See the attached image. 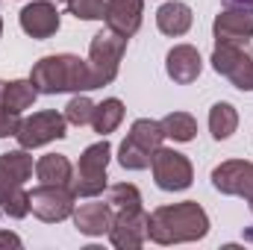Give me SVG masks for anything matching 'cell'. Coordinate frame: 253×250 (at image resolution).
Masks as SVG:
<instances>
[{"label": "cell", "instance_id": "9", "mask_svg": "<svg viewBox=\"0 0 253 250\" xmlns=\"http://www.w3.org/2000/svg\"><path fill=\"white\" fill-rule=\"evenodd\" d=\"M212 186L224 194H242L248 197L253 212V162L245 159H233V162H224L212 171Z\"/></svg>", "mask_w": 253, "mask_h": 250}, {"label": "cell", "instance_id": "14", "mask_svg": "<svg viewBox=\"0 0 253 250\" xmlns=\"http://www.w3.org/2000/svg\"><path fill=\"white\" fill-rule=\"evenodd\" d=\"M200 53L191 47V44H177L171 53H168V59H165V71H168V77L174 80V83H180V85H189L194 83L197 77H200Z\"/></svg>", "mask_w": 253, "mask_h": 250}, {"label": "cell", "instance_id": "13", "mask_svg": "<svg viewBox=\"0 0 253 250\" xmlns=\"http://www.w3.org/2000/svg\"><path fill=\"white\" fill-rule=\"evenodd\" d=\"M141 0H106V27L118 36L129 39L138 27H141Z\"/></svg>", "mask_w": 253, "mask_h": 250}, {"label": "cell", "instance_id": "4", "mask_svg": "<svg viewBox=\"0 0 253 250\" xmlns=\"http://www.w3.org/2000/svg\"><path fill=\"white\" fill-rule=\"evenodd\" d=\"M212 65L218 74H224L236 88L253 91V50L248 44H236V42H218Z\"/></svg>", "mask_w": 253, "mask_h": 250}, {"label": "cell", "instance_id": "12", "mask_svg": "<svg viewBox=\"0 0 253 250\" xmlns=\"http://www.w3.org/2000/svg\"><path fill=\"white\" fill-rule=\"evenodd\" d=\"M21 27L33 39H50L59 30V12L50 0H36L21 9Z\"/></svg>", "mask_w": 253, "mask_h": 250}, {"label": "cell", "instance_id": "32", "mask_svg": "<svg viewBox=\"0 0 253 250\" xmlns=\"http://www.w3.org/2000/svg\"><path fill=\"white\" fill-rule=\"evenodd\" d=\"M3 91H6V83L0 80V109H6V106H3Z\"/></svg>", "mask_w": 253, "mask_h": 250}, {"label": "cell", "instance_id": "22", "mask_svg": "<svg viewBox=\"0 0 253 250\" xmlns=\"http://www.w3.org/2000/svg\"><path fill=\"white\" fill-rule=\"evenodd\" d=\"M236 126H239V115H236V109H233L230 103H215V106L209 109V129H212V138L224 141V138H230V135L236 132Z\"/></svg>", "mask_w": 253, "mask_h": 250}, {"label": "cell", "instance_id": "8", "mask_svg": "<svg viewBox=\"0 0 253 250\" xmlns=\"http://www.w3.org/2000/svg\"><path fill=\"white\" fill-rule=\"evenodd\" d=\"M74 197L77 194L71 188L42 183V186L30 194V209L42 221H62V218H68L74 212Z\"/></svg>", "mask_w": 253, "mask_h": 250}, {"label": "cell", "instance_id": "23", "mask_svg": "<svg viewBox=\"0 0 253 250\" xmlns=\"http://www.w3.org/2000/svg\"><path fill=\"white\" fill-rule=\"evenodd\" d=\"M124 121V103L118 97H109L103 100L100 106H94V115H91V126L103 135V132H112L115 126Z\"/></svg>", "mask_w": 253, "mask_h": 250}, {"label": "cell", "instance_id": "25", "mask_svg": "<svg viewBox=\"0 0 253 250\" xmlns=\"http://www.w3.org/2000/svg\"><path fill=\"white\" fill-rule=\"evenodd\" d=\"M106 200H109V206L112 209H141V194H138V188L129 186V183H118V186L109 188V194H106Z\"/></svg>", "mask_w": 253, "mask_h": 250}, {"label": "cell", "instance_id": "20", "mask_svg": "<svg viewBox=\"0 0 253 250\" xmlns=\"http://www.w3.org/2000/svg\"><path fill=\"white\" fill-rule=\"evenodd\" d=\"M129 141H135L141 150H147V153H156L159 147H162V138H165V129L159 121H150V118H138L132 129H129V135H126Z\"/></svg>", "mask_w": 253, "mask_h": 250}, {"label": "cell", "instance_id": "30", "mask_svg": "<svg viewBox=\"0 0 253 250\" xmlns=\"http://www.w3.org/2000/svg\"><path fill=\"white\" fill-rule=\"evenodd\" d=\"M3 245H15V248H18V245H21V239H18V236H12V233H0V248H3Z\"/></svg>", "mask_w": 253, "mask_h": 250}, {"label": "cell", "instance_id": "28", "mask_svg": "<svg viewBox=\"0 0 253 250\" xmlns=\"http://www.w3.org/2000/svg\"><path fill=\"white\" fill-rule=\"evenodd\" d=\"M68 9L83 21H97L106 15V0H68Z\"/></svg>", "mask_w": 253, "mask_h": 250}, {"label": "cell", "instance_id": "2", "mask_svg": "<svg viewBox=\"0 0 253 250\" xmlns=\"http://www.w3.org/2000/svg\"><path fill=\"white\" fill-rule=\"evenodd\" d=\"M209 233V218L197 203H174L162 206L150 215L147 221V236L159 245H174V242H194Z\"/></svg>", "mask_w": 253, "mask_h": 250}, {"label": "cell", "instance_id": "16", "mask_svg": "<svg viewBox=\"0 0 253 250\" xmlns=\"http://www.w3.org/2000/svg\"><path fill=\"white\" fill-rule=\"evenodd\" d=\"M156 27H159L165 36H186L189 27H191V9L186 3H180V0L159 6V12H156Z\"/></svg>", "mask_w": 253, "mask_h": 250}, {"label": "cell", "instance_id": "21", "mask_svg": "<svg viewBox=\"0 0 253 250\" xmlns=\"http://www.w3.org/2000/svg\"><path fill=\"white\" fill-rule=\"evenodd\" d=\"M30 174H33V159L24 150H12V153L0 156V180L24 186V180H30Z\"/></svg>", "mask_w": 253, "mask_h": 250}, {"label": "cell", "instance_id": "34", "mask_svg": "<svg viewBox=\"0 0 253 250\" xmlns=\"http://www.w3.org/2000/svg\"><path fill=\"white\" fill-rule=\"evenodd\" d=\"M62 3H68V0H62Z\"/></svg>", "mask_w": 253, "mask_h": 250}, {"label": "cell", "instance_id": "5", "mask_svg": "<svg viewBox=\"0 0 253 250\" xmlns=\"http://www.w3.org/2000/svg\"><path fill=\"white\" fill-rule=\"evenodd\" d=\"M126 50V39L106 30V33H97L91 39V47H88V65L94 71V80H97V88L112 83L118 77V68H121V59H124Z\"/></svg>", "mask_w": 253, "mask_h": 250}, {"label": "cell", "instance_id": "29", "mask_svg": "<svg viewBox=\"0 0 253 250\" xmlns=\"http://www.w3.org/2000/svg\"><path fill=\"white\" fill-rule=\"evenodd\" d=\"M18 126H21L18 112L0 109V138H6V135H15V132H18Z\"/></svg>", "mask_w": 253, "mask_h": 250}, {"label": "cell", "instance_id": "27", "mask_svg": "<svg viewBox=\"0 0 253 250\" xmlns=\"http://www.w3.org/2000/svg\"><path fill=\"white\" fill-rule=\"evenodd\" d=\"M91 115H94V103L88 100V97H74L68 106H65V121H71V124L83 126V124H91Z\"/></svg>", "mask_w": 253, "mask_h": 250}, {"label": "cell", "instance_id": "26", "mask_svg": "<svg viewBox=\"0 0 253 250\" xmlns=\"http://www.w3.org/2000/svg\"><path fill=\"white\" fill-rule=\"evenodd\" d=\"M118 162H121L124 168H129V171H144V168H150L153 153L141 150L135 141H129V138H126L124 144H121V156H118Z\"/></svg>", "mask_w": 253, "mask_h": 250}, {"label": "cell", "instance_id": "15", "mask_svg": "<svg viewBox=\"0 0 253 250\" xmlns=\"http://www.w3.org/2000/svg\"><path fill=\"white\" fill-rule=\"evenodd\" d=\"M112 221H115V209L109 206V200L106 203H83L74 212V224L85 236H103V233H109Z\"/></svg>", "mask_w": 253, "mask_h": 250}, {"label": "cell", "instance_id": "19", "mask_svg": "<svg viewBox=\"0 0 253 250\" xmlns=\"http://www.w3.org/2000/svg\"><path fill=\"white\" fill-rule=\"evenodd\" d=\"M0 212L12 218H24L30 212V194L21 188V183L0 180Z\"/></svg>", "mask_w": 253, "mask_h": 250}, {"label": "cell", "instance_id": "31", "mask_svg": "<svg viewBox=\"0 0 253 250\" xmlns=\"http://www.w3.org/2000/svg\"><path fill=\"white\" fill-rule=\"evenodd\" d=\"M227 6H253V0H224Z\"/></svg>", "mask_w": 253, "mask_h": 250}, {"label": "cell", "instance_id": "1", "mask_svg": "<svg viewBox=\"0 0 253 250\" xmlns=\"http://www.w3.org/2000/svg\"><path fill=\"white\" fill-rule=\"evenodd\" d=\"M33 85L39 88V94H59V91H88L97 88L94 71L91 65L83 62L80 56H44L42 62L33 68L30 74Z\"/></svg>", "mask_w": 253, "mask_h": 250}, {"label": "cell", "instance_id": "33", "mask_svg": "<svg viewBox=\"0 0 253 250\" xmlns=\"http://www.w3.org/2000/svg\"><path fill=\"white\" fill-rule=\"evenodd\" d=\"M0 33H3V21H0Z\"/></svg>", "mask_w": 253, "mask_h": 250}, {"label": "cell", "instance_id": "18", "mask_svg": "<svg viewBox=\"0 0 253 250\" xmlns=\"http://www.w3.org/2000/svg\"><path fill=\"white\" fill-rule=\"evenodd\" d=\"M36 94L39 88L33 85V80H15V83H6V91H3V106L9 112H24L36 103Z\"/></svg>", "mask_w": 253, "mask_h": 250}, {"label": "cell", "instance_id": "17", "mask_svg": "<svg viewBox=\"0 0 253 250\" xmlns=\"http://www.w3.org/2000/svg\"><path fill=\"white\" fill-rule=\"evenodd\" d=\"M36 174H39V180L47 183V186H71L74 168H71V162H68L65 156H59V153H47V156L39 159Z\"/></svg>", "mask_w": 253, "mask_h": 250}, {"label": "cell", "instance_id": "3", "mask_svg": "<svg viewBox=\"0 0 253 250\" xmlns=\"http://www.w3.org/2000/svg\"><path fill=\"white\" fill-rule=\"evenodd\" d=\"M112 147L109 141H97L91 147H85V153L80 156L77 174L71 177V191L77 197H97L106 188V165H109Z\"/></svg>", "mask_w": 253, "mask_h": 250}, {"label": "cell", "instance_id": "6", "mask_svg": "<svg viewBox=\"0 0 253 250\" xmlns=\"http://www.w3.org/2000/svg\"><path fill=\"white\" fill-rule=\"evenodd\" d=\"M150 168H153L156 186L165 188V191H183V188L191 186V177H194L189 159H186L183 153H177V150H165V147H159V150L153 153Z\"/></svg>", "mask_w": 253, "mask_h": 250}, {"label": "cell", "instance_id": "7", "mask_svg": "<svg viewBox=\"0 0 253 250\" xmlns=\"http://www.w3.org/2000/svg\"><path fill=\"white\" fill-rule=\"evenodd\" d=\"M65 126H68V121H65V115H59V112H36L33 118L21 121L15 138L21 141L24 150H33V147L47 144V141L65 138Z\"/></svg>", "mask_w": 253, "mask_h": 250}, {"label": "cell", "instance_id": "11", "mask_svg": "<svg viewBox=\"0 0 253 250\" xmlns=\"http://www.w3.org/2000/svg\"><path fill=\"white\" fill-rule=\"evenodd\" d=\"M215 39L245 44L253 39V6H230L215 18Z\"/></svg>", "mask_w": 253, "mask_h": 250}, {"label": "cell", "instance_id": "24", "mask_svg": "<svg viewBox=\"0 0 253 250\" xmlns=\"http://www.w3.org/2000/svg\"><path fill=\"white\" fill-rule=\"evenodd\" d=\"M159 124L165 129V135L174 138V141H191L194 132H197V121L191 118L189 112H171V115H165Z\"/></svg>", "mask_w": 253, "mask_h": 250}, {"label": "cell", "instance_id": "10", "mask_svg": "<svg viewBox=\"0 0 253 250\" xmlns=\"http://www.w3.org/2000/svg\"><path fill=\"white\" fill-rule=\"evenodd\" d=\"M147 221H150V215H144V209H121L109 227L112 245L115 248H141L147 239Z\"/></svg>", "mask_w": 253, "mask_h": 250}]
</instances>
